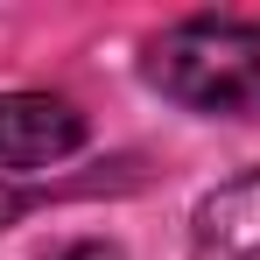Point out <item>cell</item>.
<instances>
[{
    "label": "cell",
    "mask_w": 260,
    "mask_h": 260,
    "mask_svg": "<svg viewBox=\"0 0 260 260\" xmlns=\"http://www.w3.org/2000/svg\"><path fill=\"white\" fill-rule=\"evenodd\" d=\"M148 85L211 120H260V28L232 14L176 21L148 49Z\"/></svg>",
    "instance_id": "6da1fadb"
},
{
    "label": "cell",
    "mask_w": 260,
    "mask_h": 260,
    "mask_svg": "<svg viewBox=\"0 0 260 260\" xmlns=\"http://www.w3.org/2000/svg\"><path fill=\"white\" fill-rule=\"evenodd\" d=\"M71 148H85V113L49 91H7L0 99V169H49Z\"/></svg>",
    "instance_id": "7a4b0ae2"
},
{
    "label": "cell",
    "mask_w": 260,
    "mask_h": 260,
    "mask_svg": "<svg viewBox=\"0 0 260 260\" xmlns=\"http://www.w3.org/2000/svg\"><path fill=\"white\" fill-rule=\"evenodd\" d=\"M190 260H260V169L218 183L190 218Z\"/></svg>",
    "instance_id": "3957f363"
},
{
    "label": "cell",
    "mask_w": 260,
    "mask_h": 260,
    "mask_svg": "<svg viewBox=\"0 0 260 260\" xmlns=\"http://www.w3.org/2000/svg\"><path fill=\"white\" fill-rule=\"evenodd\" d=\"M63 260H120V246H99V239H91V246H71Z\"/></svg>",
    "instance_id": "277c9868"
},
{
    "label": "cell",
    "mask_w": 260,
    "mask_h": 260,
    "mask_svg": "<svg viewBox=\"0 0 260 260\" xmlns=\"http://www.w3.org/2000/svg\"><path fill=\"white\" fill-rule=\"evenodd\" d=\"M14 218H21V197H14V190L0 183V225H14Z\"/></svg>",
    "instance_id": "5b68a950"
}]
</instances>
